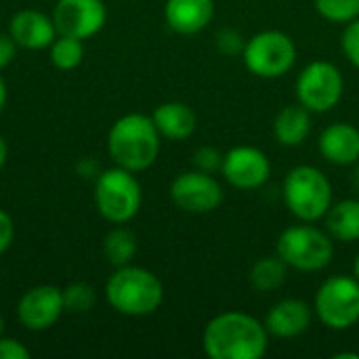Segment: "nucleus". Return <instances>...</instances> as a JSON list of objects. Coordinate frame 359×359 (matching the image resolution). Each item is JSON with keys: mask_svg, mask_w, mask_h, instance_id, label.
I'll return each mask as SVG.
<instances>
[{"mask_svg": "<svg viewBox=\"0 0 359 359\" xmlns=\"http://www.w3.org/2000/svg\"><path fill=\"white\" fill-rule=\"evenodd\" d=\"M215 17V0H166L164 19L177 34H198Z\"/></svg>", "mask_w": 359, "mask_h": 359, "instance_id": "obj_17", "label": "nucleus"}, {"mask_svg": "<svg viewBox=\"0 0 359 359\" xmlns=\"http://www.w3.org/2000/svg\"><path fill=\"white\" fill-rule=\"evenodd\" d=\"M63 290L57 286H34L29 288L17 303V318L19 324L32 332H44L57 324L63 316Z\"/></svg>", "mask_w": 359, "mask_h": 359, "instance_id": "obj_13", "label": "nucleus"}, {"mask_svg": "<svg viewBox=\"0 0 359 359\" xmlns=\"http://www.w3.org/2000/svg\"><path fill=\"white\" fill-rule=\"evenodd\" d=\"M194 166L202 172H210L215 175L217 170H221L223 166V154L217 149V147H210V145H202L196 149L194 154Z\"/></svg>", "mask_w": 359, "mask_h": 359, "instance_id": "obj_28", "label": "nucleus"}, {"mask_svg": "<svg viewBox=\"0 0 359 359\" xmlns=\"http://www.w3.org/2000/svg\"><path fill=\"white\" fill-rule=\"evenodd\" d=\"M15 53H17V44L11 38V34H0V69L15 59Z\"/></svg>", "mask_w": 359, "mask_h": 359, "instance_id": "obj_31", "label": "nucleus"}, {"mask_svg": "<svg viewBox=\"0 0 359 359\" xmlns=\"http://www.w3.org/2000/svg\"><path fill=\"white\" fill-rule=\"evenodd\" d=\"M63 303H65V311H69V313H86L97 303L95 288L86 282H74V284L65 286Z\"/></svg>", "mask_w": 359, "mask_h": 359, "instance_id": "obj_24", "label": "nucleus"}, {"mask_svg": "<svg viewBox=\"0 0 359 359\" xmlns=\"http://www.w3.org/2000/svg\"><path fill=\"white\" fill-rule=\"evenodd\" d=\"M276 255L297 271H322L332 263L334 242L326 229L301 221L280 233Z\"/></svg>", "mask_w": 359, "mask_h": 359, "instance_id": "obj_5", "label": "nucleus"}, {"mask_svg": "<svg viewBox=\"0 0 359 359\" xmlns=\"http://www.w3.org/2000/svg\"><path fill=\"white\" fill-rule=\"evenodd\" d=\"M353 276L359 280V252L355 255V259H353Z\"/></svg>", "mask_w": 359, "mask_h": 359, "instance_id": "obj_35", "label": "nucleus"}, {"mask_svg": "<svg viewBox=\"0 0 359 359\" xmlns=\"http://www.w3.org/2000/svg\"><path fill=\"white\" fill-rule=\"evenodd\" d=\"M215 42H217V50L221 55H227V57H240L244 53V46H246L244 36L233 27H221L217 32Z\"/></svg>", "mask_w": 359, "mask_h": 359, "instance_id": "obj_26", "label": "nucleus"}, {"mask_svg": "<svg viewBox=\"0 0 359 359\" xmlns=\"http://www.w3.org/2000/svg\"><path fill=\"white\" fill-rule=\"evenodd\" d=\"M13 240H15V223H13L11 215L0 208V255H4L8 250Z\"/></svg>", "mask_w": 359, "mask_h": 359, "instance_id": "obj_30", "label": "nucleus"}, {"mask_svg": "<svg viewBox=\"0 0 359 359\" xmlns=\"http://www.w3.org/2000/svg\"><path fill=\"white\" fill-rule=\"evenodd\" d=\"M242 59L246 69L259 78H282L297 63V44L280 29H265L246 40Z\"/></svg>", "mask_w": 359, "mask_h": 359, "instance_id": "obj_7", "label": "nucleus"}, {"mask_svg": "<svg viewBox=\"0 0 359 359\" xmlns=\"http://www.w3.org/2000/svg\"><path fill=\"white\" fill-rule=\"evenodd\" d=\"M160 139L151 116L126 114L118 118L107 135V151L116 166L130 172L147 170L160 154Z\"/></svg>", "mask_w": 359, "mask_h": 359, "instance_id": "obj_2", "label": "nucleus"}, {"mask_svg": "<svg viewBox=\"0 0 359 359\" xmlns=\"http://www.w3.org/2000/svg\"><path fill=\"white\" fill-rule=\"evenodd\" d=\"M341 48H343V55L349 59V63L359 69V17L345 23L343 36H341Z\"/></svg>", "mask_w": 359, "mask_h": 359, "instance_id": "obj_27", "label": "nucleus"}, {"mask_svg": "<svg viewBox=\"0 0 359 359\" xmlns=\"http://www.w3.org/2000/svg\"><path fill=\"white\" fill-rule=\"evenodd\" d=\"M143 191L135 172L114 166L103 170L95 181V206L99 215L114 223L124 225L141 210Z\"/></svg>", "mask_w": 359, "mask_h": 359, "instance_id": "obj_6", "label": "nucleus"}, {"mask_svg": "<svg viewBox=\"0 0 359 359\" xmlns=\"http://www.w3.org/2000/svg\"><path fill=\"white\" fill-rule=\"evenodd\" d=\"M103 252L114 267L130 265L137 255V236L126 227H116L105 236Z\"/></svg>", "mask_w": 359, "mask_h": 359, "instance_id": "obj_22", "label": "nucleus"}, {"mask_svg": "<svg viewBox=\"0 0 359 359\" xmlns=\"http://www.w3.org/2000/svg\"><path fill=\"white\" fill-rule=\"evenodd\" d=\"M345 80L341 69L330 61H311L297 78V99L311 114H324L343 99Z\"/></svg>", "mask_w": 359, "mask_h": 359, "instance_id": "obj_9", "label": "nucleus"}, {"mask_svg": "<svg viewBox=\"0 0 359 359\" xmlns=\"http://www.w3.org/2000/svg\"><path fill=\"white\" fill-rule=\"evenodd\" d=\"M4 334V318H2V313H0V337Z\"/></svg>", "mask_w": 359, "mask_h": 359, "instance_id": "obj_36", "label": "nucleus"}, {"mask_svg": "<svg viewBox=\"0 0 359 359\" xmlns=\"http://www.w3.org/2000/svg\"><path fill=\"white\" fill-rule=\"evenodd\" d=\"M286 276H288V265L276 255V257H261L259 261H255L248 280L257 292H273L282 288Z\"/></svg>", "mask_w": 359, "mask_h": 359, "instance_id": "obj_21", "label": "nucleus"}, {"mask_svg": "<svg viewBox=\"0 0 359 359\" xmlns=\"http://www.w3.org/2000/svg\"><path fill=\"white\" fill-rule=\"evenodd\" d=\"M170 200L183 212L208 215L223 204V187L210 172L185 170L170 183Z\"/></svg>", "mask_w": 359, "mask_h": 359, "instance_id": "obj_10", "label": "nucleus"}, {"mask_svg": "<svg viewBox=\"0 0 359 359\" xmlns=\"http://www.w3.org/2000/svg\"><path fill=\"white\" fill-rule=\"evenodd\" d=\"M359 359V353H347V351H345V353H337V355H334V359Z\"/></svg>", "mask_w": 359, "mask_h": 359, "instance_id": "obj_34", "label": "nucleus"}, {"mask_svg": "<svg viewBox=\"0 0 359 359\" xmlns=\"http://www.w3.org/2000/svg\"><path fill=\"white\" fill-rule=\"evenodd\" d=\"M48 53H50V61L57 69L61 72H69V69H76L82 59H84V44L82 40L74 38V36H63L59 34L55 38V42L48 46Z\"/></svg>", "mask_w": 359, "mask_h": 359, "instance_id": "obj_23", "label": "nucleus"}, {"mask_svg": "<svg viewBox=\"0 0 359 359\" xmlns=\"http://www.w3.org/2000/svg\"><path fill=\"white\" fill-rule=\"evenodd\" d=\"M326 231L337 242H358L359 240V200L347 198L332 204L326 212Z\"/></svg>", "mask_w": 359, "mask_h": 359, "instance_id": "obj_20", "label": "nucleus"}, {"mask_svg": "<svg viewBox=\"0 0 359 359\" xmlns=\"http://www.w3.org/2000/svg\"><path fill=\"white\" fill-rule=\"evenodd\" d=\"M311 133V111L297 105H286L278 111L273 120V137L284 147H297L301 145Z\"/></svg>", "mask_w": 359, "mask_h": 359, "instance_id": "obj_19", "label": "nucleus"}, {"mask_svg": "<svg viewBox=\"0 0 359 359\" xmlns=\"http://www.w3.org/2000/svg\"><path fill=\"white\" fill-rule=\"evenodd\" d=\"M313 320V307L301 299H284L276 303L265 316V328L269 337L294 339L307 332Z\"/></svg>", "mask_w": 359, "mask_h": 359, "instance_id": "obj_15", "label": "nucleus"}, {"mask_svg": "<svg viewBox=\"0 0 359 359\" xmlns=\"http://www.w3.org/2000/svg\"><path fill=\"white\" fill-rule=\"evenodd\" d=\"M8 34L17 46L27 48V50L48 48L59 36L53 17L34 8H23L15 13L8 23Z\"/></svg>", "mask_w": 359, "mask_h": 359, "instance_id": "obj_14", "label": "nucleus"}, {"mask_svg": "<svg viewBox=\"0 0 359 359\" xmlns=\"http://www.w3.org/2000/svg\"><path fill=\"white\" fill-rule=\"evenodd\" d=\"M355 187L359 189V162H358V168H355Z\"/></svg>", "mask_w": 359, "mask_h": 359, "instance_id": "obj_37", "label": "nucleus"}, {"mask_svg": "<svg viewBox=\"0 0 359 359\" xmlns=\"http://www.w3.org/2000/svg\"><path fill=\"white\" fill-rule=\"evenodd\" d=\"M313 311L330 330H349L359 322V280L332 276L322 282L313 299Z\"/></svg>", "mask_w": 359, "mask_h": 359, "instance_id": "obj_8", "label": "nucleus"}, {"mask_svg": "<svg viewBox=\"0 0 359 359\" xmlns=\"http://www.w3.org/2000/svg\"><path fill=\"white\" fill-rule=\"evenodd\" d=\"M316 11L332 23H349L359 17V0H313Z\"/></svg>", "mask_w": 359, "mask_h": 359, "instance_id": "obj_25", "label": "nucleus"}, {"mask_svg": "<svg viewBox=\"0 0 359 359\" xmlns=\"http://www.w3.org/2000/svg\"><path fill=\"white\" fill-rule=\"evenodd\" d=\"M158 133L168 141H185L196 133L198 118L196 111L181 101H166L158 105L151 114Z\"/></svg>", "mask_w": 359, "mask_h": 359, "instance_id": "obj_18", "label": "nucleus"}, {"mask_svg": "<svg viewBox=\"0 0 359 359\" xmlns=\"http://www.w3.org/2000/svg\"><path fill=\"white\" fill-rule=\"evenodd\" d=\"M318 149L322 158L334 166H351L359 162V128L349 122H334L320 135Z\"/></svg>", "mask_w": 359, "mask_h": 359, "instance_id": "obj_16", "label": "nucleus"}, {"mask_svg": "<svg viewBox=\"0 0 359 359\" xmlns=\"http://www.w3.org/2000/svg\"><path fill=\"white\" fill-rule=\"evenodd\" d=\"M221 172L225 181L238 189L250 191L263 187L271 177V162L259 147L238 145L223 156Z\"/></svg>", "mask_w": 359, "mask_h": 359, "instance_id": "obj_12", "label": "nucleus"}, {"mask_svg": "<svg viewBox=\"0 0 359 359\" xmlns=\"http://www.w3.org/2000/svg\"><path fill=\"white\" fill-rule=\"evenodd\" d=\"M105 299L109 307L126 318H145L160 309L164 301V286L156 273L143 267H116L105 284Z\"/></svg>", "mask_w": 359, "mask_h": 359, "instance_id": "obj_3", "label": "nucleus"}, {"mask_svg": "<svg viewBox=\"0 0 359 359\" xmlns=\"http://www.w3.org/2000/svg\"><path fill=\"white\" fill-rule=\"evenodd\" d=\"M267 347L265 322L244 311H223L202 332V349L210 359H261Z\"/></svg>", "mask_w": 359, "mask_h": 359, "instance_id": "obj_1", "label": "nucleus"}, {"mask_svg": "<svg viewBox=\"0 0 359 359\" xmlns=\"http://www.w3.org/2000/svg\"><path fill=\"white\" fill-rule=\"evenodd\" d=\"M107 8L103 0H57L53 21L57 34L74 36L78 40L93 38L105 25Z\"/></svg>", "mask_w": 359, "mask_h": 359, "instance_id": "obj_11", "label": "nucleus"}, {"mask_svg": "<svg viewBox=\"0 0 359 359\" xmlns=\"http://www.w3.org/2000/svg\"><path fill=\"white\" fill-rule=\"evenodd\" d=\"M4 105H6V84L0 78V114L4 111Z\"/></svg>", "mask_w": 359, "mask_h": 359, "instance_id": "obj_33", "label": "nucleus"}, {"mask_svg": "<svg viewBox=\"0 0 359 359\" xmlns=\"http://www.w3.org/2000/svg\"><path fill=\"white\" fill-rule=\"evenodd\" d=\"M282 198L292 217L303 223H316L332 206V185L320 168L301 164L288 170L282 183Z\"/></svg>", "mask_w": 359, "mask_h": 359, "instance_id": "obj_4", "label": "nucleus"}, {"mask_svg": "<svg viewBox=\"0 0 359 359\" xmlns=\"http://www.w3.org/2000/svg\"><path fill=\"white\" fill-rule=\"evenodd\" d=\"M6 158H8V145H6V141L0 137V168L4 166Z\"/></svg>", "mask_w": 359, "mask_h": 359, "instance_id": "obj_32", "label": "nucleus"}, {"mask_svg": "<svg viewBox=\"0 0 359 359\" xmlns=\"http://www.w3.org/2000/svg\"><path fill=\"white\" fill-rule=\"evenodd\" d=\"M0 359H29V349L15 339L0 337Z\"/></svg>", "mask_w": 359, "mask_h": 359, "instance_id": "obj_29", "label": "nucleus"}]
</instances>
